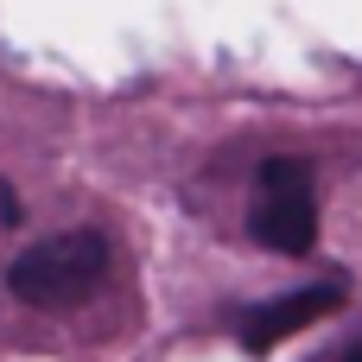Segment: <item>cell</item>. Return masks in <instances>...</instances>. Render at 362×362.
I'll list each match as a JSON object with an SVG mask.
<instances>
[{"label":"cell","instance_id":"6da1fadb","mask_svg":"<svg viewBox=\"0 0 362 362\" xmlns=\"http://www.w3.org/2000/svg\"><path fill=\"white\" fill-rule=\"evenodd\" d=\"M102 280H108V235H95V229H70V235L32 242V248L6 267L13 299H25V305H38V312L83 305Z\"/></svg>","mask_w":362,"mask_h":362},{"label":"cell","instance_id":"7a4b0ae2","mask_svg":"<svg viewBox=\"0 0 362 362\" xmlns=\"http://www.w3.org/2000/svg\"><path fill=\"white\" fill-rule=\"evenodd\" d=\"M248 229L274 255H312L318 248V197H312V165L305 159H267L261 165Z\"/></svg>","mask_w":362,"mask_h":362},{"label":"cell","instance_id":"3957f363","mask_svg":"<svg viewBox=\"0 0 362 362\" xmlns=\"http://www.w3.org/2000/svg\"><path fill=\"white\" fill-rule=\"evenodd\" d=\"M337 305H344V280L299 286V293H286V299H274V305L248 312V318H242V344H248V350H274L280 337H293V331H305V325L331 318Z\"/></svg>","mask_w":362,"mask_h":362},{"label":"cell","instance_id":"277c9868","mask_svg":"<svg viewBox=\"0 0 362 362\" xmlns=\"http://www.w3.org/2000/svg\"><path fill=\"white\" fill-rule=\"evenodd\" d=\"M19 216H25V210H19V197H13V185H6V178H0V223H6V229H13V223H19Z\"/></svg>","mask_w":362,"mask_h":362},{"label":"cell","instance_id":"5b68a950","mask_svg":"<svg viewBox=\"0 0 362 362\" xmlns=\"http://www.w3.org/2000/svg\"><path fill=\"white\" fill-rule=\"evenodd\" d=\"M344 362H362V344H350V350H344Z\"/></svg>","mask_w":362,"mask_h":362}]
</instances>
